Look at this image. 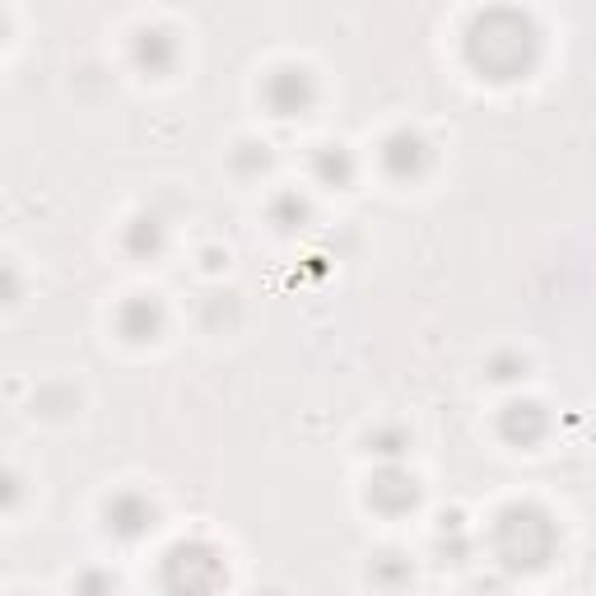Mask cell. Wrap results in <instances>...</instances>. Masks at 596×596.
Segmentation results:
<instances>
[{
    "label": "cell",
    "mask_w": 596,
    "mask_h": 596,
    "mask_svg": "<svg viewBox=\"0 0 596 596\" xmlns=\"http://www.w3.org/2000/svg\"><path fill=\"white\" fill-rule=\"evenodd\" d=\"M540 57V28L522 10H485L466 28V61L485 80H522Z\"/></svg>",
    "instance_id": "cell-1"
},
{
    "label": "cell",
    "mask_w": 596,
    "mask_h": 596,
    "mask_svg": "<svg viewBox=\"0 0 596 596\" xmlns=\"http://www.w3.org/2000/svg\"><path fill=\"white\" fill-rule=\"evenodd\" d=\"M559 546V532L546 508L536 503H513L503 508L494 522V550L508 569H540L550 564V555Z\"/></svg>",
    "instance_id": "cell-2"
},
{
    "label": "cell",
    "mask_w": 596,
    "mask_h": 596,
    "mask_svg": "<svg viewBox=\"0 0 596 596\" xmlns=\"http://www.w3.org/2000/svg\"><path fill=\"white\" fill-rule=\"evenodd\" d=\"M224 583V559L205 540H182L164 555V587L172 592H210Z\"/></svg>",
    "instance_id": "cell-3"
},
{
    "label": "cell",
    "mask_w": 596,
    "mask_h": 596,
    "mask_svg": "<svg viewBox=\"0 0 596 596\" xmlns=\"http://www.w3.org/2000/svg\"><path fill=\"white\" fill-rule=\"evenodd\" d=\"M261 98H266V108L275 117H303L312 103H318V84L303 65H279L275 75L261 84Z\"/></svg>",
    "instance_id": "cell-4"
},
{
    "label": "cell",
    "mask_w": 596,
    "mask_h": 596,
    "mask_svg": "<svg viewBox=\"0 0 596 596\" xmlns=\"http://www.w3.org/2000/svg\"><path fill=\"white\" fill-rule=\"evenodd\" d=\"M103 517H108V532L117 540H140L154 532V503L145 494H135V489H121V494H112L108 503H103Z\"/></svg>",
    "instance_id": "cell-5"
},
{
    "label": "cell",
    "mask_w": 596,
    "mask_h": 596,
    "mask_svg": "<svg viewBox=\"0 0 596 596\" xmlns=\"http://www.w3.org/2000/svg\"><path fill=\"white\" fill-rule=\"evenodd\" d=\"M368 503L382 508V513H406V508L419 503V485L401 462H382L373 485H368Z\"/></svg>",
    "instance_id": "cell-6"
},
{
    "label": "cell",
    "mask_w": 596,
    "mask_h": 596,
    "mask_svg": "<svg viewBox=\"0 0 596 596\" xmlns=\"http://www.w3.org/2000/svg\"><path fill=\"white\" fill-rule=\"evenodd\" d=\"M382 168H388L396 182H410L429 168V145L415 131H392L382 140Z\"/></svg>",
    "instance_id": "cell-7"
},
{
    "label": "cell",
    "mask_w": 596,
    "mask_h": 596,
    "mask_svg": "<svg viewBox=\"0 0 596 596\" xmlns=\"http://www.w3.org/2000/svg\"><path fill=\"white\" fill-rule=\"evenodd\" d=\"M131 57L140 65V75H168L178 65V38L168 28H140L131 43Z\"/></svg>",
    "instance_id": "cell-8"
},
{
    "label": "cell",
    "mask_w": 596,
    "mask_h": 596,
    "mask_svg": "<svg viewBox=\"0 0 596 596\" xmlns=\"http://www.w3.org/2000/svg\"><path fill=\"white\" fill-rule=\"evenodd\" d=\"M499 429H503V438H508V443H522V448H532V443H540V438H546V429H550V415L540 410L536 401H513V406L503 410Z\"/></svg>",
    "instance_id": "cell-9"
},
{
    "label": "cell",
    "mask_w": 596,
    "mask_h": 596,
    "mask_svg": "<svg viewBox=\"0 0 596 596\" xmlns=\"http://www.w3.org/2000/svg\"><path fill=\"white\" fill-rule=\"evenodd\" d=\"M117 331L127 341H154L164 331V303L159 298H131V303H121L117 312Z\"/></svg>",
    "instance_id": "cell-10"
},
{
    "label": "cell",
    "mask_w": 596,
    "mask_h": 596,
    "mask_svg": "<svg viewBox=\"0 0 596 596\" xmlns=\"http://www.w3.org/2000/svg\"><path fill=\"white\" fill-rule=\"evenodd\" d=\"M312 172H318L326 187H349L359 168H355V154H349L345 145H322L318 159H312Z\"/></svg>",
    "instance_id": "cell-11"
},
{
    "label": "cell",
    "mask_w": 596,
    "mask_h": 596,
    "mask_svg": "<svg viewBox=\"0 0 596 596\" xmlns=\"http://www.w3.org/2000/svg\"><path fill=\"white\" fill-rule=\"evenodd\" d=\"M127 252L131 257H159L164 252V224L154 215H140L127 229Z\"/></svg>",
    "instance_id": "cell-12"
},
{
    "label": "cell",
    "mask_w": 596,
    "mask_h": 596,
    "mask_svg": "<svg viewBox=\"0 0 596 596\" xmlns=\"http://www.w3.org/2000/svg\"><path fill=\"white\" fill-rule=\"evenodd\" d=\"M406 448H410V438L401 429H378L373 438H368V452L382 457V462H401V457H406Z\"/></svg>",
    "instance_id": "cell-13"
},
{
    "label": "cell",
    "mask_w": 596,
    "mask_h": 596,
    "mask_svg": "<svg viewBox=\"0 0 596 596\" xmlns=\"http://www.w3.org/2000/svg\"><path fill=\"white\" fill-rule=\"evenodd\" d=\"M271 215H275V224L279 229H303V219H308V205L294 196V191H285L275 205H271Z\"/></svg>",
    "instance_id": "cell-14"
},
{
    "label": "cell",
    "mask_w": 596,
    "mask_h": 596,
    "mask_svg": "<svg viewBox=\"0 0 596 596\" xmlns=\"http://www.w3.org/2000/svg\"><path fill=\"white\" fill-rule=\"evenodd\" d=\"M489 368H494V378H499V382H513V378L527 373V359H517V355H499Z\"/></svg>",
    "instance_id": "cell-15"
},
{
    "label": "cell",
    "mask_w": 596,
    "mask_h": 596,
    "mask_svg": "<svg viewBox=\"0 0 596 596\" xmlns=\"http://www.w3.org/2000/svg\"><path fill=\"white\" fill-rule=\"evenodd\" d=\"M234 164H238L242 172H252V168H271V154H266V145H257V154H248V145H238Z\"/></svg>",
    "instance_id": "cell-16"
}]
</instances>
